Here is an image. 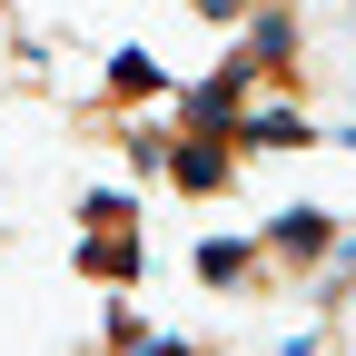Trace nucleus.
Returning <instances> with one entry per match:
<instances>
[{
	"label": "nucleus",
	"mask_w": 356,
	"mask_h": 356,
	"mask_svg": "<svg viewBox=\"0 0 356 356\" xmlns=\"http://www.w3.org/2000/svg\"><path fill=\"white\" fill-rule=\"evenodd\" d=\"M198 10H208V20H238V10H248V0H198Z\"/></svg>",
	"instance_id": "3"
},
{
	"label": "nucleus",
	"mask_w": 356,
	"mask_h": 356,
	"mask_svg": "<svg viewBox=\"0 0 356 356\" xmlns=\"http://www.w3.org/2000/svg\"><path fill=\"white\" fill-rule=\"evenodd\" d=\"M198 267H208V277H218V287H228V277H238V267H248V248H238V238H218V248H208Z\"/></svg>",
	"instance_id": "2"
},
{
	"label": "nucleus",
	"mask_w": 356,
	"mask_h": 356,
	"mask_svg": "<svg viewBox=\"0 0 356 356\" xmlns=\"http://www.w3.org/2000/svg\"><path fill=\"white\" fill-rule=\"evenodd\" d=\"M327 238H337V228H327L317 208H287V218H277V248H287V257H327Z\"/></svg>",
	"instance_id": "1"
},
{
	"label": "nucleus",
	"mask_w": 356,
	"mask_h": 356,
	"mask_svg": "<svg viewBox=\"0 0 356 356\" xmlns=\"http://www.w3.org/2000/svg\"><path fill=\"white\" fill-rule=\"evenodd\" d=\"M317 356H346V346H317Z\"/></svg>",
	"instance_id": "4"
}]
</instances>
